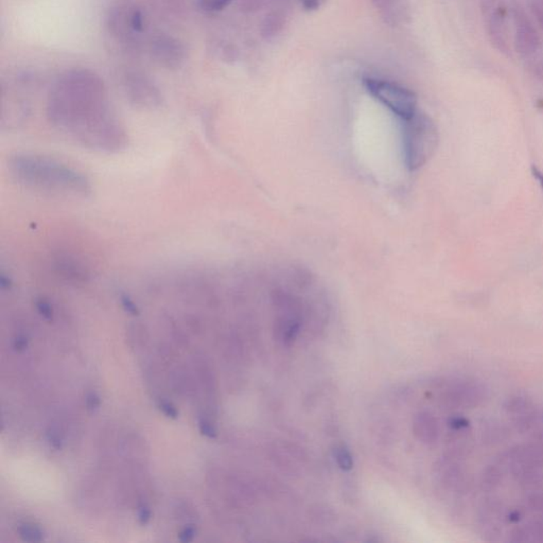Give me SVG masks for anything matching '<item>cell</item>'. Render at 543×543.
Segmentation results:
<instances>
[{
    "instance_id": "obj_1",
    "label": "cell",
    "mask_w": 543,
    "mask_h": 543,
    "mask_svg": "<svg viewBox=\"0 0 543 543\" xmlns=\"http://www.w3.org/2000/svg\"><path fill=\"white\" fill-rule=\"evenodd\" d=\"M47 117L54 128L90 150L117 153L128 143L104 82L90 70H68L56 81L48 96Z\"/></svg>"
},
{
    "instance_id": "obj_2",
    "label": "cell",
    "mask_w": 543,
    "mask_h": 543,
    "mask_svg": "<svg viewBox=\"0 0 543 543\" xmlns=\"http://www.w3.org/2000/svg\"><path fill=\"white\" fill-rule=\"evenodd\" d=\"M9 171L18 184L32 191L81 197L92 191L84 173L44 155L18 153L10 159Z\"/></svg>"
},
{
    "instance_id": "obj_3",
    "label": "cell",
    "mask_w": 543,
    "mask_h": 543,
    "mask_svg": "<svg viewBox=\"0 0 543 543\" xmlns=\"http://www.w3.org/2000/svg\"><path fill=\"white\" fill-rule=\"evenodd\" d=\"M403 120V149L405 167L416 171L433 156L438 145V131L425 113L416 111Z\"/></svg>"
},
{
    "instance_id": "obj_4",
    "label": "cell",
    "mask_w": 543,
    "mask_h": 543,
    "mask_svg": "<svg viewBox=\"0 0 543 543\" xmlns=\"http://www.w3.org/2000/svg\"><path fill=\"white\" fill-rule=\"evenodd\" d=\"M363 84L371 96L400 119L407 118L417 111L415 92L399 83L383 79L365 78Z\"/></svg>"
},
{
    "instance_id": "obj_5",
    "label": "cell",
    "mask_w": 543,
    "mask_h": 543,
    "mask_svg": "<svg viewBox=\"0 0 543 543\" xmlns=\"http://www.w3.org/2000/svg\"><path fill=\"white\" fill-rule=\"evenodd\" d=\"M121 86L125 97L137 108L154 110L163 103V95L152 79L138 70L122 74Z\"/></svg>"
},
{
    "instance_id": "obj_6",
    "label": "cell",
    "mask_w": 543,
    "mask_h": 543,
    "mask_svg": "<svg viewBox=\"0 0 543 543\" xmlns=\"http://www.w3.org/2000/svg\"><path fill=\"white\" fill-rule=\"evenodd\" d=\"M145 48L153 62L167 70H177L187 58L185 45L169 34H153L145 42Z\"/></svg>"
},
{
    "instance_id": "obj_7",
    "label": "cell",
    "mask_w": 543,
    "mask_h": 543,
    "mask_svg": "<svg viewBox=\"0 0 543 543\" xmlns=\"http://www.w3.org/2000/svg\"><path fill=\"white\" fill-rule=\"evenodd\" d=\"M275 304L278 316L276 320V331L284 344H291L295 340L300 328V302L293 296L284 292L276 293Z\"/></svg>"
},
{
    "instance_id": "obj_8",
    "label": "cell",
    "mask_w": 543,
    "mask_h": 543,
    "mask_svg": "<svg viewBox=\"0 0 543 543\" xmlns=\"http://www.w3.org/2000/svg\"><path fill=\"white\" fill-rule=\"evenodd\" d=\"M514 22V45L517 52L524 58H530L541 47V38L532 19L521 8L512 10Z\"/></svg>"
},
{
    "instance_id": "obj_9",
    "label": "cell",
    "mask_w": 543,
    "mask_h": 543,
    "mask_svg": "<svg viewBox=\"0 0 543 543\" xmlns=\"http://www.w3.org/2000/svg\"><path fill=\"white\" fill-rule=\"evenodd\" d=\"M488 391L480 381L464 380L456 383L448 395V401L453 407L473 409L487 398Z\"/></svg>"
},
{
    "instance_id": "obj_10",
    "label": "cell",
    "mask_w": 543,
    "mask_h": 543,
    "mask_svg": "<svg viewBox=\"0 0 543 543\" xmlns=\"http://www.w3.org/2000/svg\"><path fill=\"white\" fill-rule=\"evenodd\" d=\"M486 31L489 42L496 51L508 54L510 52L508 40V13L504 3L484 14Z\"/></svg>"
},
{
    "instance_id": "obj_11",
    "label": "cell",
    "mask_w": 543,
    "mask_h": 543,
    "mask_svg": "<svg viewBox=\"0 0 543 543\" xmlns=\"http://www.w3.org/2000/svg\"><path fill=\"white\" fill-rule=\"evenodd\" d=\"M383 22L391 27L405 26L412 19L410 0H371Z\"/></svg>"
},
{
    "instance_id": "obj_12",
    "label": "cell",
    "mask_w": 543,
    "mask_h": 543,
    "mask_svg": "<svg viewBox=\"0 0 543 543\" xmlns=\"http://www.w3.org/2000/svg\"><path fill=\"white\" fill-rule=\"evenodd\" d=\"M288 15L284 8H273L262 18L260 23V35L264 40H272L284 31L286 25Z\"/></svg>"
},
{
    "instance_id": "obj_13",
    "label": "cell",
    "mask_w": 543,
    "mask_h": 543,
    "mask_svg": "<svg viewBox=\"0 0 543 543\" xmlns=\"http://www.w3.org/2000/svg\"><path fill=\"white\" fill-rule=\"evenodd\" d=\"M417 437L426 444H434L439 436L437 419L430 413H421L417 416L414 425Z\"/></svg>"
},
{
    "instance_id": "obj_14",
    "label": "cell",
    "mask_w": 543,
    "mask_h": 543,
    "mask_svg": "<svg viewBox=\"0 0 543 543\" xmlns=\"http://www.w3.org/2000/svg\"><path fill=\"white\" fill-rule=\"evenodd\" d=\"M504 410L512 417V421L516 419H524V416H530L537 413L532 399L528 398L524 394H514L506 399L504 403Z\"/></svg>"
},
{
    "instance_id": "obj_15",
    "label": "cell",
    "mask_w": 543,
    "mask_h": 543,
    "mask_svg": "<svg viewBox=\"0 0 543 543\" xmlns=\"http://www.w3.org/2000/svg\"><path fill=\"white\" fill-rule=\"evenodd\" d=\"M503 481V469L499 465H489L485 468L482 476V485L484 489L494 490Z\"/></svg>"
},
{
    "instance_id": "obj_16",
    "label": "cell",
    "mask_w": 543,
    "mask_h": 543,
    "mask_svg": "<svg viewBox=\"0 0 543 543\" xmlns=\"http://www.w3.org/2000/svg\"><path fill=\"white\" fill-rule=\"evenodd\" d=\"M20 538L27 542H40L44 540V532L40 526L33 524H20L18 528Z\"/></svg>"
},
{
    "instance_id": "obj_17",
    "label": "cell",
    "mask_w": 543,
    "mask_h": 543,
    "mask_svg": "<svg viewBox=\"0 0 543 543\" xmlns=\"http://www.w3.org/2000/svg\"><path fill=\"white\" fill-rule=\"evenodd\" d=\"M333 456L336 460L337 464L343 471H349L353 468V458L350 451L347 449L346 446L339 445L333 450Z\"/></svg>"
},
{
    "instance_id": "obj_18",
    "label": "cell",
    "mask_w": 543,
    "mask_h": 543,
    "mask_svg": "<svg viewBox=\"0 0 543 543\" xmlns=\"http://www.w3.org/2000/svg\"><path fill=\"white\" fill-rule=\"evenodd\" d=\"M234 0H199V7L207 13L223 11Z\"/></svg>"
},
{
    "instance_id": "obj_19",
    "label": "cell",
    "mask_w": 543,
    "mask_h": 543,
    "mask_svg": "<svg viewBox=\"0 0 543 543\" xmlns=\"http://www.w3.org/2000/svg\"><path fill=\"white\" fill-rule=\"evenodd\" d=\"M510 541L512 542H528V541H534L533 539L532 530H530V526H518L514 528L510 535Z\"/></svg>"
},
{
    "instance_id": "obj_20",
    "label": "cell",
    "mask_w": 543,
    "mask_h": 543,
    "mask_svg": "<svg viewBox=\"0 0 543 543\" xmlns=\"http://www.w3.org/2000/svg\"><path fill=\"white\" fill-rule=\"evenodd\" d=\"M268 0H239V8L244 13H255L266 6Z\"/></svg>"
},
{
    "instance_id": "obj_21",
    "label": "cell",
    "mask_w": 543,
    "mask_h": 543,
    "mask_svg": "<svg viewBox=\"0 0 543 543\" xmlns=\"http://www.w3.org/2000/svg\"><path fill=\"white\" fill-rule=\"evenodd\" d=\"M526 504L534 512H543V489L532 492L526 499Z\"/></svg>"
},
{
    "instance_id": "obj_22",
    "label": "cell",
    "mask_w": 543,
    "mask_h": 543,
    "mask_svg": "<svg viewBox=\"0 0 543 543\" xmlns=\"http://www.w3.org/2000/svg\"><path fill=\"white\" fill-rule=\"evenodd\" d=\"M530 11L536 19L537 24L543 31V3L541 0H533L530 5Z\"/></svg>"
},
{
    "instance_id": "obj_23",
    "label": "cell",
    "mask_w": 543,
    "mask_h": 543,
    "mask_svg": "<svg viewBox=\"0 0 543 543\" xmlns=\"http://www.w3.org/2000/svg\"><path fill=\"white\" fill-rule=\"evenodd\" d=\"M199 429H200V432H201V433L203 434L204 436H206V437L208 438L217 437L218 435L217 430H216V428L213 427V425H211V423H209V421H206V419H201V421H199Z\"/></svg>"
},
{
    "instance_id": "obj_24",
    "label": "cell",
    "mask_w": 543,
    "mask_h": 543,
    "mask_svg": "<svg viewBox=\"0 0 543 543\" xmlns=\"http://www.w3.org/2000/svg\"><path fill=\"white\" fill-rule=\"evenodd\" d=\"M159 407V410L169 419H177L179 417V411L172 403H168V401H161Z\"/></svg>"
},
{
    "instance_id": "obj_25",
    "label": "cell",
    "mask_w": 543,
    "mask_h": 543,
    "mask_svg": "<svg viewBox=\"0 0 543 543\" xmlns=\"http://www.w3.org/2000/svg\"><path fill=\"white\" fill-rule=\"evenodd\" d=\"M152 512L147 504L143 503L138 508V521L141 526H145L150 522Z\"/></svg>"
},
{
    "instance_id": "obj_26",
    "label": "cell",
    "mask_w": 543,
    "mask_h": 543,
    "mask_svg": "<svg viewBox=\"0 0 543 543\" xmlns=\"http://www.w3.org/2000/svg\"><path fill=\"white\" fill-rule=\"evenodd\" d=\"M298 1H300V7L305 11L314 12L318 11L322 7L325 0H298Z\"/></svg>"
},
{
    "instance_id": "obj_27",
    "label": "cell",
    "mask_w": 543,
    "mask_h": 543,
    "mask_svg": "<svg viewBox=\"0 0 543 543\" xmlns=\"http://www.w3.org/2000/svg\"><path fill=\"white\" fill-rule=\"evenodd\" d=\"M195 534H197V530H195V526H186V528H184L183 530L179 532V540L181 541V542H191V541H193V538H195Z\"/></svg>"
},
{
    "instance_id": "obj_28",
    "label": "cell",
    "mask_w": 543,
    "mask_h": 543,
    "mask_svg": "<svg viewBox=\"0 0 543 543\" xmlns=\"http://www.w3.org/2000/svg\"><path fill=\"white\" fill-rule=\"evenodd\" d=\"M101 399L96 393L88 394L86 397V407L90 413H95L100 407Z\"/></svg>"
},
{
    "instance_id": "obj_29",
    "label": "cell",
    "mask_w": 543,
    "mask_h": 543,
    "mask_svg": "<svg viewBox=\"0 0 543 543\" xmlns=\"http://www.w3.org/2000/svg\"><path fill=\"white\" fill-rule=\"evenodd\" d=\"M47 438L48 441H49L50 446H51L54 449L56 450H60L62 449L63 446V441L62 437H60V434H58V431H54V430H50L49 432L47 433Z\"/></svg>"
},
{
    "instance_id": "obj_30",
    "label": "cell",
    "mask_w": 543,
    "mask_h": 543,
    "mask_svg": "<svg viewBox=\"0 0 543 543\" xmlns=\"http://www.w3.org/2000/svg\"><path fill=\"white\" fill-rule=\"evenodd\" d=\"M503 3V0H480V7H481L482 14H486L492 11L494 8Z\"/></svg>"
},
{
    "instance_id": "obj_31",
    "label": "cell",
    "mask_w": 543,
    "mask_h": 543,
    "mask_svg": "<svg viewBox=\"0 0 543 543\" xmlns=\"http://www.w3.org/2000/svg\"><path fill=\"white\" fill-rule=\"evenodd\" d=\"M38 311H40V314H42L44 318H47V320L51 321L52 318H54V312H52L51 307H50L49 304H47V302H38Z\"/></svg>"
},
{
    "instance_id": "obj_32",
    "label": "cell",
    "mask_w": 543,
    "mask_h": 543,
    "mask_svg": "<svg viewBox=\"0 0 543 543\" xmlns=\"http://www.w3.org/2000/svg\"><path fill=\"white\" fill-rule=\"evenodd\" d=\"M14 348H15V350L17 351H24L27 349L28 347V340L27 338H25V337L19 336L17 337V338L14 340L13 343Z\"/></svg>"
},
{
    "instance_id": "obj_33",
    "label": "cell",
    "mask_w": 543,
    "mask_h": 543,
    "mask_svg": "<svg viewBox=\"0 0 543 543\" xmlns=\"http://www.w3.org/2000/svg\"><path fill=\"white\" fill-rule=\"evenodd\" d=\"M532 173L533 177L536 179V181H538L539 186H540L541 189L543 191V172L542 171L539 170L537 167H533L532 168Z\"/></svg>"
},
{
    "instance_id": "obj_34",
    "label": "cell",
    "mask_w": 543,
    "mask_h": 543,
    "mask_svg": "<svg viewBox=\"0 0 543 543\" xmlns=\"http://www.w3.org/2000/svg\"><path fill=\"white\" fill-rule=\"evenodd\" d=\"M535 441H537V443L540 445V447L542 448L543 450V433L539 434L538 437H537V439Z\"/></svg>"
},
{
    "instance_id": "obj_35",
    "label": "cell",
    "mask_w": 543,
    "mask_h": 543,
    "mask_svg": "<svg viewBox=\"0 0 543 543\" xmlns=\"http://www.w3.org/2000/svg\"><path fill=\"white\" fill-rule=\"evenodd\" d=\"M542 72H543V65H542Z\"/></svg>"
},
{
    "instance_id": "obj_36",
    "label": "cell",
    "mask_w": 543,
    "mask_h": 543,
    "mask_svg": "<svg viewBox=\"0 0 543 543\" xmlns=\"http://www.w3.org/2000/svg\"><path fill=\"white\" fill-rule=\"evenodd\" d=\"M541 1H542V3H543V0H541Z\"/></svg>"
}]
</instances>
